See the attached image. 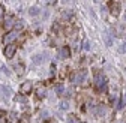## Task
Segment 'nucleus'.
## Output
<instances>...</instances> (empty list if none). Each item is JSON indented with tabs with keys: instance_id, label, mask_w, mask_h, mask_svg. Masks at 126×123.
Returning a JSON list of instances; mask_svg holds the SVG:
<instances>
[{
	"instance_id": "obj_1",
	"label": "nucleus",
	"mask_w": 126,
	"mask_h": 123,
	"mask_svg": "<svg viewBox=\"0 0 126 123\" xmlns=\"http://www.w3.org/2000/svg\"><path fill=\"white\" fill-rule=\"evenodd\" d=\"M86 78H87V72L86 71H78V72H74L71 75V80H72L74 84H81Z\"/></svg>"
},
{
	"instance_id": "obj_2",
	"label": "nucleus",
	"mask_w": 126,
	"mask_h": 123,
	"mask_svg": "<svg viewBox=\"0 0 126 123\" xmlns=\"http://www.w3.org/2000/svg\"><path fill=\"white\" fill-rule=\"evenodd\" d=\"M94 86H96V89L99 92L105 90V87H107V78L102 74H96V77H94Z\"/></svg>"
},
{
	"instance_id": "obj_3",
	"label": "nucleus",
	"mask_w": 126,
	"mask_h": 123,
	"mask_svg": "<svg viewBox=\"0 0 126 123\" xmlns=\"http://www.w3.org/2000/svg\"><path fill=\"white\" fill-rule=\"evenodd\" d=\"M15 53H17V47H15L14 44H8L6 47H5V57L12 59L15 56Z\"/></svg>"
},
{
	"instance_id": "obj_4",
	"label": "nucleus",
	"mask_w": 126,
	"mask_h": 123,
	"mask_svg": "<svg viewBox=\"0 0 126 123\" xmlns=\"http://www.w3.org/2000/svg\"><path fill=\"white\" fill-rule=\"evenodd\" d=\"M17 36H18L17 30H11V32H8V35L3 38V42L5 44H11V42H14L15 39H17Z\"/></svg>"
},
{
	"instance_id": "obj_5",
	"label": "nucleus",
	"mask_w": 126,
	"mask_h": 123,
	"mask_svg": "<svg viewBox=\"0 0 126 123\" xmlns=\"http://www.w3.org/2000/svg\"><path fill=\"white\" fill-rule=\"evenodd\" d=\"M0 95L3 96V99H9L12 96V90L8 86H2V87H0Z\"/></svg>"
},
{
	"instance_id": "obj_6",
	"label": "nucleus",
	"mask_w": 126,
	"mask_h": 123,
	"mask_svg": "<svg viewBox=\"0 0 126 123\" xmlns=\"http://www.w3.org/2000/svg\"><path fill=\"white\" fill-rule=\"evenodd\" d=\"M20 92H21L23 95H29L30 92H32V83H30V81L23 83V84H21V87H20Z\"/></svg>"
},
{
	"instance_id": "obj_7",
	"label": "nucleus",
	"mask_w": 126,
	"mask_h": 123,
	"mask_svg": "<svg viewBox=\"0 0 126 123\" xmlns=\"http://www.w3.org/2000/svg\"><path fill=\"white\" fill-rule=\"evenodd\" d=\"M36 96L38 98H45L47 96V87L45 86H38V89H36Z\"/></svg>"
},
{
	"instance_id": "obj_8",
	"label": "nucleus",
	"mask_w": 126,
	"mask_h": 123,
	"mask_svg": "<svg viewBox=\"0 0 126 123\" xmlns=\"http://www.w3.org/2000/svg\"><path fill=\"white\" fill-rule=\"evenodd\" d=\"M102 38H104V42H105L107 47H111V45H113V38L108 35V32H104V36Z\"/></svg>"
},
{
	"instance_id": "obj_9",
	"label": "nucleus",
	"mask_w": 126,
	"mask_h": 123,
	"mask_svg": "<svg viewBox=\"0 0 126 123\" xmlns=\"http://www.w3.org/2000/svg\"><path fill=\"white\" fill-rule=\"evenodd\" d=\"M59 56L63 57V59H68V57H69V48H68V47L60 48V50H59Z\"/></svg>"
},
{
	"instance_id": "obj_10",
	"label": "nucleus",
	"mask_w": 126,
	"mask_h": 123,
	"mask_svg": "<svg viewBox=\"0 0 126 123\" xmlns=\"http://www.w3.org/2000/svg\"><path fill=\"white\" fill-rule=\"evenodd\" d=\"M60 110L62 111H66V110H69V101H60Z\"/></svg>"
},
{
	"instance_id": "obj_11",
	"label": "nucleus",
	"mask_w": 126,
	"mask_h": 123,
	"mask_svg": "<svg viewBox=\"0 0 126 123\" xmlns=\"http://www.w3.org/2000/svg\"><path fill=\"white\" fill-rule=\"evenodd\" d=\"M39 12H41V9L36 8V6H33V8H30V9H29V14L32 15V17H36V15H39Z\"/></svg>"
},
{
	"instance_id": "obj_12",
	"label": "nucleus",
	"mask_w": 126,
	"mask_h": 123,
	"mask_svg": "<svg viewBox=\"0 0 126 123\" xmlns=\"http://www.w3.org/2000/svg\"><path fill=\"white\" fill-rule=\"evenodd\" d=\"M42 59H44V56H42V54H38V56H35V57H33V65H41L42 62H44Z\"/></svg>"
},
{
	"instance_id": "obj_13",
	"label": "nucleus",
	"mask_w": 126,
	"mask_h": 123,
	"mask_svg": "<svg viewBox=\"0 0 126 123\" xmlns=\"http://www.w3.org/2000/svg\"><path fill=\"white\" fill-rule=\"evenodd\" d=\"M96 114H99V116H104L105 113H107V108H105V105H99V107H96Z\"/></svg>"
},
{
	"instance_id": "obj_14",
	"label": "nucleus",
	"mask_w": 126,
	"mask_h": 123,
	"mask_svg": "<svg viewBox=\"0 0 126 123\" xmlns=\"http://www.w3.org/2000/svg\"><path fill=\"white\" fill-rule=\"evenodd\" d=\"M81 45H83V50H86V51L90 50V41H89V39H84Z\"/></svg>"
},
{
	"instance_id": "obj_15",
	"label": "nucleus",
	"mask_w": 126,
	"mask_h": 123,
	"mask_svg": "<svg viewBox=\"0 0 126 123\" xmlns=\"http://www.w3.org/2000/svg\"><path fill=\"white\" fill-rule=\"evenodd\" d=\"M63 92H65V87H63V84H57V86H56V93H57V95H62Z\"/></svg>"
},
{
	"instance_id": "obj_16",
	"label": "nucleus",
	"mask_w": 126,
	"mask_h": 123,
	"mask_svg": "<svg viewBox=\"0 0 126 123\" xmlns=\"http://www.w3.org/2000/svg\"><path fill=\"white\" fill-rule=\"evenodd\" d=\"M24 27V23L20 20V21H17V23H15V30H17V32H18V30H21Z\"/></svg>"
},
{
	"instance_id": "obj_17",
	"label": "nucleus",
	"mask_w": 126,
	"mask_h": 123,
	"mask_svg": "<svg viewBox=\"0 0 126 123\" xmlns=\"http://www.w3.org/2000/svg\"><path fill=\"white\" fill-rule=\"evenodd\" d=\"M119 53H122V54H125V53H126V42H122V44H120V47H119Z\"/></svg>"
},
{
	"instance_id": "obj_18",
	"label": "nucleus",
	"mask_w": 126,
	"mask_h": 123,
	"mask_svg": "<svg viewBox=\"0 0 126 123\" xmlns=\"http://www.w3.org/2000/svg\"><path fill=\"white\" fill-rule=\"evenodd\" d=\"M12 26H14V21H12V18H8V20H6V23H5V27H6V29H11Z\"/></svg>"
},
{
	"instance_id": "obj_19",
	"label": "nucleus",
	"mask_w": 126,
	"mask_h": 123,
	"mask_svg": "<svg viewBox=\"0 0 126 123\" xmlns=\"http://www.w3.org/2000/svg\"><path fill=\"white\" fill-rule=\"evenodd\" d=\"M68 123H80V122H78V119H77V117H74V116H71V117L68 119Z\"/></svg>"
},
{
	"instance_id": "obj_20",
	"label": "nucleus",
	"mask_w": 126,
	"mask_h": 123,
	"mask_svg": "<svg viewBox=\"0 0 126 123\" xmlns=\"http://www.w3.org/2000/svg\"><path fill=\"white\" fill-rule=\"evenodd\" d=\"M17 119H18V114L17 113H11V122H17Z\"/></svg>"
},
{
	"instance_id": "obj_21",
	"label": "nucleus",
	"mask_w": 126,
	"mask_h": 123,
	"mask_svg": "<svg viewBox=\"0 0 126 123\" xmlns=\"http://www.w3.org/2000/svg\"><path fill=\"white\" fill-rule=\"evenodd\" d=\"M113 14H114V15L119 14V5H117V3H113Z\"/></svg>"
},
{
	"instance_id": "obj_22",
	"label": "nucleus",
	"mask_w": 126,
	"mask_h": 123,
	"mask_svg": "<svg viewBox=\"0 0 126 123\" xmlns=\"http://www.w3.org/2000/svg\"><path fill=\"white\" fill-rule=\"evenodd\" d=\"M15 69H17L18 74H23V66L21 65H15Z\"/></svg>"
},
{
	"instance_id": "obj_23",
	"label": "nucleus",
	"mask_w": 126,
	"mask_h": 123,
	"mask_svg": "<svg viewBox=\"0 0 126 123\" xmlns=\"http://www.w3.org/2000/svg\"><path fill=\"white\" fill-rule=\"evenodd\" d=\"M3 15H5V9H3V6H0V21L3 20Z\"/></svg>"
},
{
	"instance_id": "obj_24",
	"label": "nucleus",
	"mask_w": 126,
	"mask_h": 123,
	"mask_svg": "<svg viewBox=\"0 0 126 123\" xmlns=\"http://www.w3.org/2000/svg\"><path fill=\"white\" fill-rule=\"evenodd\" d=\"M2 71H3V72H5V75H8V77H9V75H11V72H9V69H8V68H6V66H2Z\"/></svg>"
},
{
	"instance_id": "obj_25",
	"label": "nucleus",
	"mask_w": 126,
	"mask_h": 123,
	"mask_svg": "<svg viewBox=\"0 0 126 123\" xmlns=\"http://www.w3.org/2000/svg\"><path fill=\"white\" fill-rule=\"evenodd\" d=\"M101 11H102V17L105 18V17H107V8H105V6H102V9H101Z\"/></svg>"
},
{
	"instance_id": "obj_26",
	"label": "nucleus",
	"mask_w": 126,
	"mask_h": 123,
	"mask_svg": "<svg viewBox=\"0 0 126 123\" xmlns=\"http://www.w3.org/2000/svg\"><path fill=\"white\" fill-rule=\"evenodd\" d=\"M71 15H72V11H65V17H66V18H69Z\"/></svg>"
},
{
	"instance_id": "obj_27",
	"label": "nucleus",
	"mask_w": 126,
	"mask_h": 123,
	"mask_svg": "<svg viewBox=\"0 0 126 123\" xmlns=\"http://www.w3.org/2000/svg\"><path fill=\"white\" fill-rule=\"evenodd\" d=\"M122 102H123V105H126V93L123 95V101H122Z\"/></svg>"
},
{
	"instance_id": "obj_28",
	"label": "nucleus",
	"mask_w": 126,
	"mask_h": 123,
	"mask_svg": "<svg viewBox=\"0 0 126 123\" xmlns=\"http://www.w3.org/2000/svg\"><path fill=\"white\" fill-rule=\"evenodd\" d=\"M42 117H48V113H47V111H42Z\"/></svg>"
},
{
	"instance_id": "obj_29",
	"label": "nucleus",
	"mask_w": 126,
	"mask_h": 123,
	"mask_svg": "<svg viewBox=\"0 0 126 123\" xmlns=\"http://www.w3.org/2000/svg\"><path fill=\"white\" fill-rule=\"evenodd\" d=\"M47 2H48L50 5H53V3H56V0H47Z\"/></svg>"
},
{
	"instance_id": "obj_30",
	"label": "nucleus",
	"mask_w": 126,
	"mask_h": 123,
	"mask_svg": "<svg viewBox=\"0 0 126 123\" xmlns=\"http://www.w3.org/2000/svg\"><path fill=\"white\" fill-rule=\"evenodd\" d=\"M62 2H63V3H65V5H66V3H69V0H62Z\"/></svg>"
},
{
	"instance_id": "obj_31",
	"label": "nucleus",
	"mask_w": 126,
	"mask_h": 123,
	"mask_svg": "<svg viewBox=\"0 0 126 123\" xmlns=\"http://www.w3.org/2000/svg\"><path fill=\"white\" fill-rule=\"evenodd\" d=\"M123 18H125V20H126V14H125V17H123Z\"/></svg>"
}]
</instances>
